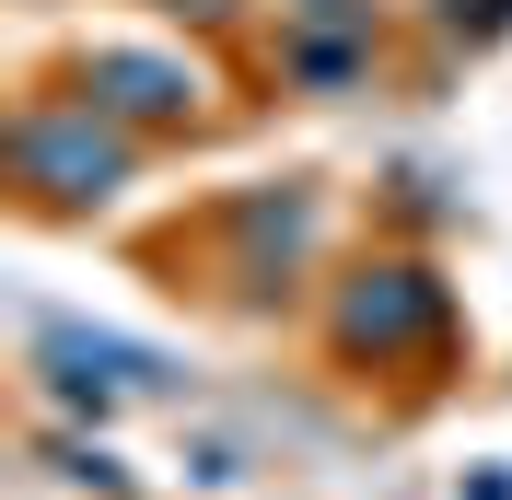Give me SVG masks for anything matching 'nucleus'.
<instances>
[{
  "label": "nucleus",
  "instance_id": "f257e3e1",
  "mask_svg": "<svg viewBox=\"0 0 512 500\" xmlns=\"http://www.w3.org/2000/svg\"><path fill=\"white\" fill-rule=\"evenodd\" d=\"M12 175H24L35 198H105L128 175V140L105 128V105H35L24 128H12Z\"/></svg>",
  "mask_w": 512,
  "mask_h": 500
},
{
  "label": "nucleus",
  "instance_id": "f03ea898",
  "mask_svg": "<svg viewBox=\"0 0 512 500\" xmlns=\"http://www.w3.org/2000/svg\"><path fill=\"white\" fill-rule=\"evenodd\" d=\"M443 338V280L431 268H361L350 303H338V349H373V361H396V349Z\"/></svg>",
  "mask_w": 512,
  "mask_h": 500
},
{
  "label": "nucleus",
  "instance_id": "7ed1b4c3",
  "mask_svg": "<svg viewBox=\"0 0 512 500\" xmlns=\"http://www.w3.org/2000/svg\"><path fill=\"white\" fill-rule=\"evenodd\" d=\"M82 94H94L105 117H187V105L210 94V82H198L187 59H140V47H94Z\"/></svg>",
  "mask_w": 512,
  "mask_h": 500
},
{
  "label": "nucleus",
  "instance_id": "20e7f679",
  "mask_svg": "<svg viewBox=\"0 0 512 500\" xmlns=\"http://www.w3.org/2000/svg\"><path fill=\"white\" fill-rule=\"evenodd\" d=\"M47 373H59V396H82V407H117V396H140V384H163V361H140V349H117V338H47Z\"/></svg>",
  "mask_w": 512,
  "mask_h": 500
}]
</instances>
